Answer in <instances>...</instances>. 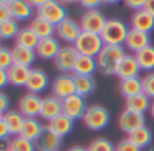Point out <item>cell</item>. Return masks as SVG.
<instances>
[{
  "instance_id": "cell-42",
  "label": "cell",
  "mask_w": 154,
  "mask_h": 151,
  "mask_svg": "<svg viewBox=\"0 0 154 151\" xmlns=\"http://www.w3.org/2000/svg\"><path fill=\"white\" fill-rule=\"evenodd\" d=\"M7 111H10V98L5 93L0 90V113L4 115Z\"/></svg>"
},
{
  "instance_id": "cell-9",
  "label": "cell",
  "mask_w": 154,
  "mask_h": 151,
  "mask_svg": "<svg viewBox=\"0 0 154 151\" xmlns=\"http://www.w3.org/2000/svg\"><path fill=\"white\" fill-rule=\"evenodd\" d=\"M82 32L80 22L68 16L64 22L56 26V35L60 41L68 43V45H73Z\"/></svg>"
},
{
  "instance_id": "cell-54",
  "label": "cell",
  "mask_w": 154,
  "mask_h": 151,
  "mask_svg": "<svg viewBox=\"0 0 154 151\" xmlns=\"http://www.w3.org/2000/svg\"><path fill=\"white\" fill-rule=\"evenodd\" d=\"M142 151H154V147H146V149H143Z\"/></svg>"
},
{
  "instance_id": "cell-6",
  "label": "cell",
  "mask_w": 154,
  "mask_h": 151,
  "mask_svg": "<svg viewBox=\"0 0 154 151\" xmlns=\"http://www.w3.org/2000/svg\"><path fill=\"white\" fill-rule=\"evenodd\" d=\"M107 20L103 12L100 10H87L80 18V26L84 32H91V34H101Z\"/></svg>"
},
{
  "instance_id": "cell-10",
  "label": "cell",
  "mask_w": 154,
  "mask_h": 151,
  "mask_svg": "<svg viewBox=\"0 0 154 151\" xmlns=\"http://www.w3.org/2000/svg\"><path fill=\"white\" fill-rule=\"evenodd\" d=\"M87 109L88 105L87 101H85V97H81L77 93L62 100V113H65L73 120H82Z\"/></svg>"
},
{
  "instance_id": "cell-52",
  "label": "cell",
  "mask_w": 154,
  "mask_h": 151,
  "mask_svg": "<svg viewBox=\"0 0 154 151\" xmlns=\"http://www.w3.org/2000/svg\"><path fill=\"white\" fill-rule=\"evenodd\" d=\"M149 112H150V115H152V117L154 119V100H152V105H150Z\"/></svg>"
},
{
  "instance_id": "cell-4",
  "label": "cell",
  "mask_w": 154,
  "mask_h": 151,
  "mask_svg": "<svg viewBox=\"0 0 154 151\" xmlns=\"http://www.w3.org/2000/svg\"><path fill=\"white\" fill-rule=\"evenodd\" d=\"M79 54L89 57H97L101 49L104 47V42L99 34H91V32H84L80 34L77 41L73 43Z\"/></svg>"
},
{
  "instance_id": "cell-20",
  "label": "cell",
  "mask_w": 154,
  "mask_h": 151,
  "mask_svg": "<svg viewBox=\"0 0 154 151\" xmlns=\"http://www.w3.org/2000/svg\"><path fill=\"white\" fill-rule=\"evenodd\" d=\"M130 26L134 30L150 34L154 30V16L147 12L145 8L143 10L134 11L130 19Z\"/></svg>"
},
{
  "instance_id": "cell-40",
  "label": "cell",
  "mask_w": 154,
  "mask_h": 151,
  "mask_svg": "<svg viewBox=\"0 0 154 151\" xmlns=\"http://www.w3.org/2000/svg\"><path fill=\"white\" fill-rule=\"evenodd\" d=\"M79 4L85 10H97L103 4V0H79Z\"/></svg>"
},
{
  "instance_id": "cell-55",
  "label": "cell",
  "mask_w": 154,
  "mask_h": 151,
  "mask_svg": "<svg viewBox=\"0 0 154 151\" xmlns=\"http://www.w3.org/2000/svg\"><path fill=\"white\" fill-rule=\"evenodd\" d=\"M2 119H3V115H2V113H0V120H2Z\"/></svg>"
},
{
  "instance_id": "cell-44",
  "label": "cell",
  "mask_w": 154,
  "mask_h": 151,
  "mask_svg": "<svg viewBox=\"0 0 154 151\" xmlns=\"http://www.w3.org/2000/svg\"><path fill=\"white\" fill-rule=\"evenodd\" d=\"M10 131H8V127L5 125L4 120H0V139H8L10 138Z\"/></svg>"
},
{
  "instance_id": "cell-46",
  "label": "cell",
  "mask_w": 154,
  "mask_h": 151,
  "mask_svg": "<svg viewBox=\"0 0 154 151\" xmlns=\"http://www.w3.org/2000/svg\"><path fill=\"white\" fill-rule=\"evenodd\" d=\"M0 151H10V139H0Z\"/></svg>"
},
{
  "instance_id": "cell-21",
  "label": "cell",
  "mask_w": 154,
  "mask_h": 151,
  "mask_svg": "<svg viewBox=\"0 0 154 151\" xmlns=\"http://www.w3.org/2000/svg\"><path fill=\"white\" fill-rule=\"evenodd\" d=\"M48 127L53 131L54 134H57L58 136H61L62 139L66 135H69L73 131L75 127V120L70 119L69 116H66L65 113L58 115L57 117L51 119L50 122H48Z\"/></svg>"
},
{
  "instance_id": "cell-50",
  "label": "cell",
  "mask_w": 154,
  "mask_h": 151,
  "mask_svg": "<svg viewBox=\"0 0 154 151\" xmlns=\"http://www.w3.org/2000/svg\"><path fill=\"white\" fill-rule=\"evenodd\" d=\"M122 0H103V4H118Z\"/></svg>"
},
{
  "instance_id": "cell-26",
  "label": "cell",
  "mask_w": 154,
  "mask_h": 151,
  "mask_svg": "<svg viewBox=\"0 0 154 151\" xmlns=\"http://www.w3.org/2000/svg\"><path fill=\"white\" fill-rule=\"evenodd\" d=\"M12 59L14 64L16 65H23V66L30 68L37 59V53L32 49H27V47H22V46L15 45L12 49Z\"/></svg>"
},
{
  "instance_id": "cell-7",
  "label": "cell",
  "mask_w": 154,
  "mask_h": 151,
  "mask_svg": "<svg viewBox=\"0 0 154 151\" xmlns=\"http://www.w3.org/2000/svg\"><path fill=\"white\" fill-rule=\"evenodd\" d=\"M51 95L56 97L64 98L76 93V82H75V74L72 73H61L57 76L51 82Z\"/></svg>"
},
{
  "instance_id": "cell-41",
  "label": "cell",
  "mask_w": 154,
  "mask_h": 151,
  "mask_svg": "<svg viewBox=\"0 0 154 151\" xmlns=\"http://www.w3.org/2000/svg\"><path fill=\"white\" fill-rule=\"evenodd\" d=\"M126 4V7L130 8L133 11H138V10H143L146 0H123Z\"/></svg>"
},
{
  "instance_id": "cell-49",
  "label": "cell",
  "mask_w": 154,
  "mask_h": 151,
  "mask_svg": "<svg viewBox=\"0 0 154 151\" xmlns=\"http://www.w3.org/2000/svg\"><path fill=\"white\" fill-rule=\"evenodd\" d=\"M68 151H88V147H82V146H72Z\"/></svg>"
},
{
  "instance_id": "cell-43",
  "label": "cell",
  "mask_w": 154,
  "mask_h": 151,
  "mask_svg": "<svg viewBox=\"0 0 154 151\" xmlns=\"http://www.w3.org/2000/svg\"><path fill=\"white\" fill-rule=\"evenodd\" d=\"M10 18H11V14H10V10H8V5L0 4V23L5 22Z\"/></svg>"
},
{
  "instance_id": "cell-32",
  "label": "cell",
  "mask_w": 154,
  "mask_h": 151,
  "mask_svg": "<svg viewBox=\"0 0 154 151\" xmlns=\"http://www.w3.org/2000/svg\"><path fill=\"white\" fill-rule=\"evenodd\" d=\"M38 42H39V38L34 34V31H32L29 26L19 30L18 35H16V38H15V45L22 46V47L32 49V50L37 49Z\"/></svg>"
},
{
  "instance_id": "cell-14",
  "label": "cell",
  "mask_w": 154,
  "mask_h": 151,
  "mask_svg": "<svg viewBox=\"0 0 154 151\" xmlns=\"http://www.w3.org/2000/svg\"><path fill=\"white\" fill-rule=\"evenodd\" d=\"M8 10H10L11 18L16 22L31 20L37 14V10L32 7V4L29 0H14L8 5Z\"/></svg>"
},
{
  "instance_id": "cell-33",
  "label": "cell",
  "mask_w": 154,
  "mask_h": 151,
  "mask_svg": "<svg viewBox=\"0 0 154 151\" xmlns=\"http://www.w3.org/2000/svg\"><path fill=\"white\" fill-rule=\"evenodd\" d=\"M135 58L138 61L139 66H141V70L147 73L154 72V46L153 45L138 51L135 54Z\"/></svg>"
},
{
  "instance_id": "cell-3",
  "label": "cell",
  "mask_w": 154,
  "mask_h": 151,
  "mask_svg": "<svg viewBox=\"0 0 154 151\" xmlns=\"http://www.w3.org/2000/svg\"><path fill=\"white\" fill-rule=\"evenodd\" d=\"M111 122L109 111L103 105H91L88 107L82 123L91 131H101L107 127Z\"/></svg>"
},
{
  "instance_id": "cell-19",
  "label": "cell",
  "mask_w": 154,
  "mask_h": 151,
  "mask_svg": "<svg viewBox=\"0 0 154 151\" xmlns=\"http://www.w3.org/2000/svg\"><path fill=\"white\" fill-rule=\"evenodd\" d=\"M62 113V100L56 96L50 95L42 98V105H41L39 117L46 122H50L51 119L57 117Z\"/></svg>"
},
{
  "instance_id": "cell-17",
  "label": "cell",
  "mask_w": 154,
  "mask_h": 151,
  "mask_svg": "<svg viewBox=\"0 0 154 151\" xmlns=\"http://www.w3.org/2000/svg\"><path fill=\"white\" fill-rule=\"evenodd\" d=\"M35 147L37 151H60L62 147V138L45 125L41 136L35 142Z\"/></svg>"
},
{
  "instance_id": "cell-22",
  "label": "cell",
  "mask_w": 154,
  "mask_h": 151,
  "mask_svg": "<svg viewBox=\"0 0 154 151\" xmlns=\"http://www.w3.org/2000/svg\"><path fill=\"white\" fill-rule=\"evenodd\" d=\"M30 72H31V68L23 66V65H16L14 64L10 69L7 70V76H8V84L12 85L16 88H26L27 80H29Z\"/></svg>"
},
{
  "instance_id": "cell-29",
  "label": "cell",
  "mask_w": 154,
  "mask_h": 151,
  "mask_svg": "<svg viewBox=\"0 0 154 151\" xmlns=\"http://www.w3.org/2000/svg\"><path fill=\"white\" fill-rule=\"evenodd\" d=\"M125 104H126V108L130 109V111H135V112H139V113L145 115V112H147L150 109L152 100H150L145 93H139V95L127 97Z\"/></svg>"
},
{
  "instance_id": "cell-36",
  "label": "cell",
  "mask_w": 154,
  "mask_h": 151,
  "mask_svg": "<svg viewBox=\"0 0 154 151\" xmlns=\"http://www.w3.org/2000/svg\"><path fill=\"white\" fill-rule=\"evenodd\" d=\"M115 144L107 138H96L88 146V151H115Z\"/></svg>"
},
{
  "instance_id": "cell-15",
  "label": "cell",
  "mask_w": 154,
  "mask_h": 151,
  "mask_svg": "<svg viewBox=\"0 0 154 151\" xmlns=\"http://www.w3.org/2000/svg\"><path fill=\"white\" fill-rule=\"evenodd\" d=\"M61 43H60V39L57 37H49V38H43V39H39L38 42V46L35 49V53L41 59H45V61H51L57 57L60 49H61Z\"/></svg>"
},
{
  "instance_id": "cell-45",
  "label": "cell",
  "mask_w": 154,
  "mask_h": 151,
  "mask_svg": "<svg viewBox=\"0 0 154 151\" xmlns=\"http://www.w3.org/2000/svg\"><path fill=\"white\" fill-rule=\"evenodd\" d=\"M8 85V76H7V70L0 69V89H3L4 86Z\"/></svg>"
},
{
  "instance_id": "cell-34",
  "label": "cell",
  "mask_w": 154,
  "mask_h": 151,
  "mask_svg": "<svg viewBox=\"0 0 154 151\" xmlns=\"http://www.w3.org/2000/svg\"><path fill=\"white\" fill-rule=\"evenodd\" d=\"M19 22L14 20L12 18L7 19L5 22L0 23V39L2 41H10L15 39L19 32Z\"/></svg>"
},
{
  "instance_id": "cell-27",
  "label": "cell",
  "mask_w": 154,
  "mask_h": 151,
  "mask_svg": "<svg viewBox=\"0 0 154 151\" xmlns=\"http://www.w3.org/2000/svg\"><path fill=\"white\" fill-rule=\"evenodd\" d=\"M119 92L125 98L131 96L143 93V82L141 77H131V78L120 80L119 82Z\"/></svg>"
},
{
  "instance_id": "cell-2",
  "label": "cell",
  "mask_w": 154,
  "mask_h": 151,
  "mask_svg": "<svg viewBox=\"0 0 154 151\" xmlns=\"http://www.w3.org/2000/svg\"><path fill=\"white\" fill-rule=\"evenodd\" d=\"M130 31V27L123 20L116 18L108 19L101 31L100 37L103 39L104 45H115V46H123L125 41L127 38V34Z\"/></svg>"
},
{
  "instance_id": "cell-39",
  "label": "cell",
  "mask_w": 154,
  "mask_h": 151,
  "mask_svg": "<svg viewBox=\"0 0 154 151\" xmlns=\"http://www.w3.org/2000/svg\"><path fill=\"white\" fill-rule=\"evenodd\" d=\"M115 151H142L139 149L138 146H135V144L133 143V142L130 140V139H123V140H120L119 143L116 144V147H115Z\"/></svg>"
},
{
  "instance_id": "cell-53",
  "label": "cell",
  "mask_w": 154,
  "mask_h": 151,
  "mask_svg": "<svg viewBox=\"0 0 154 151\" xmlns=\"http://www.w3.org/2000/svg\"><path fill=\"white\" fill-rule=\"evenodd\" d=\"M14 0H0V4H4V5H10Z\"/></svg>"
},
{
  "instance_id": "cell-35",
  "label": "cell",
  "mask_w": 154,
  "mask_h": 151,
  "mask_svg": "<svg viewBox=\"0 0 154 151\" xmlns=\"http://www.w3.org/2000/svg\"><path fill=\"white\" fill-rule=\"evenodd\" d=\"M10 151H37V147L34 142L16 135L10 139Z\"/></svg>"
},
{
  "instance_id": "cell-8",
  "label": "cell",
  "mask_w": 154,
  "mask_h": 151,
  "mask_svg": "<svg viewBox=\"0 0 154 151\" xmlns=\"http://www.w3.org/2000/svg\"><path fill=\"white\" fill-rule=\"evenodd\" d=\"M79 57V51L76 50V47L73 45H64L60 49L57 57L54 58V65L56 69L60 73H72Z\"/></svg>"
},
{
  "instance_id": "cell-1",
  "label": "cell",
  "mask_w": 154,
  "mask_h": 151,
  "mask_svg": "<svg viewBox=\"0 0 154 151\" xmlns=\"http://www.w3.org/2000/svg\"><path fill=\"white\" fill-rule=\"evenodd\" d=\"M125 56L126 50L123 46L104 45L99 56L96 57L97 70L106 76H116L118 65Z\"/></svg>"
},
{
  "instance_id": "cell-30",
  "label": "cell",
  "mask_w": 154,
  "mask_h": 151,
  "mask_svg": "<svg viewBox=\"0 0 154 151\" xmlns=\"http://www.w3.org/2000/svg\"><path fill=\"white\" fill-rule=\"evenodd\" d=\"M127 138L133 142L135 146H138L141 150L146 149V147H150V143L153 140V132L150 128H147L146 125L138 128V130L133 131L131 134H128Z\"/></svg>"
},
{
  "instance_id": "cell-23",
  "label": "cell",
  "mask_w": 154,
  "mask_h": 151,
  "mask_svg": "<svg viewBox=\"0 0 154 151\" xmlns=\"http://www.w3.org/2000/svg\"><path fill=\"white\" fill-rule=\"evenodd\" d=\"M43 128H45V125L41 123L39 119H37V117H27V119H24L23 127H22V131L19 135L35 143L38 140V138L41 136V134H42Z\"/></svg>"
},
{
  "instance_id": "cell-56",
  "label": "cell",
  "mask_w": 154,
  "mask_h": 151,
  "mask_svg": "<svg viewBox=\"0 0 154 151\" xmlns=\"http://www.w3.org/2000/svg\"><path fill=\"white\" fill-rule=\"evenodd\" d=\"M0 46H2V39H0Z\"/></svg>"
},
{
  "instance_id": "cell-51",
  "label": "cell",
  "mask_w": 154,
  "mask_h": 151,
  "mask_svg": "<svg viewBox=\"0 0 154 151\" xmlns=\"http://www.w3.org/2000/svg\"><path fill=\"white\" fill-rule=\"evenodd\" d=\"M58 2L64 3V4L66 5V4H72V3H79V0H58Z\"/></svg>"
},
{
  "instance_id": "cell-37",
  "label": "cell",
  "mask_w": 154,
  "mask_h": 151,
  "mask_svg": "<svg viewBox=\"0 0 154 151\" xmlns=\"http://www.w3.org/2000/svg\"><path fill=\"white\" fill-rule=\"evenodd\" d=\"M14 65L12 50L4 46H0V69L8 70Z\"/></svg>"
},
{
  "instance_id": "cell-24",
  "label": "cell",
  "mask_w": 154,
  "mask_h": 151,
  "mask_svg": "<svg viewBox=\"0 0 154 151\" xmlns=\"http://www.w3.org/2000/svg\"><path fill=\"white\" fill-rule=\"evenodd\" d=\"M29 27L34 31V34L37 35L39 39L54 37V35H56V26H53L51 23H49L48 20L42 19L38 15H35L34 18L30 20Z\"/></svg>"
},
{
  "instance_id": "cell-11",
  "label": "cell",
  "mask_w": 154,
  "mask_h": 151,
  "mask_svg": "<svg viewBox=\"0 0 154 151\" xmlns=\"http://www.w3.org/2000/svg\"><path fill=\"white\" fill-rule=\"evenodd\" d=\"M146 119H145L143 113H139L135 111H130V109L125 108L122 111V113L119 115V119H118V125L119 128L123 131L125 134H131L133 131L138 130V128L143 127Z\"/></svg>"
},
{
  "instance_id": "cell-18",
  "label": "cell",
  "mask_w": 154,
  "mask_h": 151,
  "mask_svg": "<svg viewBox=\"0 0 154 151\" xmlns=\"http://www.w3.org/2000/svg\"><path fill=\"white\" fill-rule=\"evenodd\" d=\"M139 73H141V66L135 58V54H126L116 69V76L119 77V80L139 77Z\"/></svg>"
},
{
  "instance_id": "cell-16",
  "label": "cell",
  "mask_w": 154,
  "mask_h": 151,
  "mask_svg": "<svg viewBox=\"0 0 154 151\" xmlns=\"http://www.w3.org/2000/svg\"><path fill=\"white\" fill-rule=\"evenodd\" d=\"M152 45V38L150 34L143 31H138L130 27V31L127 34V38L125 41V46L127 47V50H130L133 54H137L138 51L143 50L145 47Z\"/></svg>"
},
{
  "instance_id": "cell-47",
  "label": "cell",
  "mask_w": 154,
  "mask_h": 151,
  "mask_svg": "<svg viewBox=\"0 0 154 151\" xmlns=\"http://www.w3.org/2000/svg\"><path fill=\"white\" fill-rule=\"evenodd\" d=\"M145 10L149 14H152L154 16V0H146V4H145Z\"/></svg>"
},
{
  "instance_id": "cell-31",
  "label": "cell",
  "mask_w": 154,
  "mask_h": 151,
  "mask_svg": "<svg viewBox=\"0 0 154 151\" xmlns=\"http://www.w3.org/2000/svg\"><path fill=\"white\" fill-rule=\"evenodd\" d=\"M76 93L81 97H88L96 89V81L92 76H79L75 74Z\"/></svg>"
},
{
  "instance_id": "cell-25",
  "label": "cell",
  "mask_w": 154,
  "mask_h": 151,
  "mask_svg": "<svg viewBox=\"0 0 154 151\" xmlns=\"http://www.w3.org/2000/svg\"><path fill=\"white\" fill-rule=\"evenodd\" d=\"M24 119L26 117L19 112V109H10V111H7L3 115V120H4L5 125L8 127L11 136H16L20 134Z\"/></svg>"
},
{
  "instance_id": "cell-48",
  "label": "cell",
  "mask_w": 154,
  "mask_h": 151,
  "mask_svg": "<svg viewBox=\"0 0 154 151\" xmlns=\"http://www.w3.org/2000/svg\"><path fill=\"white\" fill-rule=\"evenodd\" d=\"M30 3L32 4V7L35 8V10H38L39 7H42L43 4H46V3L49 2V0H29Z\"/></svg>"
},
{
  "instance_id": "cell-28",
  "label": "cell",
  "mask_w": 154,
  "mask_h": 151,
  "mask_svg": "<svg viewBox=\"0 0 154 151\" xmlns=\"http://www.w3.org/2000/svg\"><path fill=\"white\" fill-rule=\"evenodd\" d=\"M96 70H97V64H96L95 57L79 54L77 61H76V65H75V69H73V74L92 76Z\"/></svg>"
},
{
  "instance_id": "cell-5",
  "label": "cell",
  "mask_w": 154,
  "mask_h": 151,
  "mask_svg": "<svg viewBox=\"0 0 154 151\" xmlns=\"http://www.w3.org/2000/svg\"><path fill=\"white\" fill-rule=\"evenodd\" d=\"M37 15L48 20L53 26H57L68 18V8L58 0H49L46 4L37 10Z\"/></svg>"
},
{
  "instance_id": "cell-38",
  "label": "cell",
  "mask_w": 154,
  "mask_h": 151,
  "mask_svg": "<svg viewBox=\"0 0 154 151\" xmlns=\"http://www.w3.org/2000/svg\"><path fill=\"white\" fill-rule=\"evenodd\" d=\"M142 82H143V93L150 100H154V72L147 73L142 78Z\"/></svg>"
},
{
  "instance_id": "cell-12",
  "label": "cell",
  "mask_w": 154,
  "mask_h": 151,
  "mask_svg": "<svg viewBox=\"0 0 154 151\" xmlns=\"http://www.w3.org/2000/svg\"><path fill=\"white\" fill-rule=\"evenodd\" d=\"M42 98L39 95L27 92L20 97L18 103V109L24 117H39L41 105H42Z\"/></svg>"
},
{
  "instance_id": "cell-13",
  "label": "cell",
  "mask_w": 154,
  "mask_h": 151,
  "mask_svg": "<svg viewBox=\"0 0 154 151\" xmlns=\"http://www.w3.org/2000/svg\"><path fill=\"white\" fill-rule=\"evenodd\" d=\"M50 86V78H49L48 73L45 70L35 68L31 69L26 84V89L30 93H35V95H41L42 92H45L48 88Z\"/></svg>"
}]
</instances>
